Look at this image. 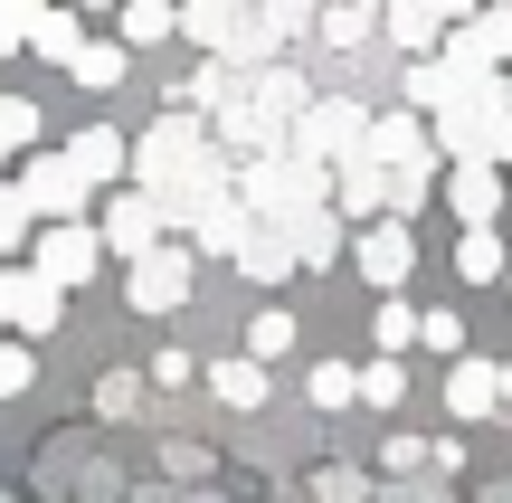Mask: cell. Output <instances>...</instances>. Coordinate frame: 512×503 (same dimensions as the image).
<instances>
[{"label":"cell","instance_id":"34","mask_svg":"<svg viewBox=\"0 0 512 503\" xmlns=\"http://www.w3.org/2000/svg\"><path fill=\"white\" fill-rule=\"evenodd\" d=\"M29 380H38V352L29 342H0V399H19Z\"/></svg>","mask_w":512,"mask_h":503},{"label":"cell","instance_id":"5","mask_svg":"<svg viewBox=\"0 0 512 503\" xmlns=\"http://www.w3.org/2000/svg\"><path fill=\"white\" fill-rule=\"evenodd\" d=\"M10 190H19V200H29V219H48V228L86 209V181H76V171H67V152H29V162L10 171Z\"/></svg>","mask_w":512,"mask_h":503},{"label":"cell","instance_id":"37","mask_svg":"<svg viewBox=\"0 0 512 503\" xmlns=\"http://www.w3.org/2000/svg\"><path fill=\"white\" fill-rule=\"evenodd\" d=\"M380 466H389V475H427V437H389Z\"/></svg>","mask_w":512,"mask_h":503},{"label":"cell","instance_id":"6","mask_svg":"<svg viewBox=\"0 0 512 503\" xmlns=\"http://www.w3.org/2000/svg\"><path fill=\"white\" fill-rule=\"evenodd\" d=\"M57 314H67V295H57L38 266H0V323H19L29 342H48V333H57Z\"/></svg>","mask_w":512,"mask_h":503},{"label":"cell","instance_id":"43","mask_svg":"<svg viewBox=\"0 0 512 503\" xmlns=\"http://www.w3.org/2000/svg\"><path fill=\"white\" fill-rule=\"evenodd\" d=\"M503 295H512V266H503Z\"/></svg>","mask_w":512,"mask_h":503},{"label":"cell","instance_id":"17","mask_svg":"<svg viewBox=\"0 0 512 503\" xmlns=\"http://www.w3.org/2000/svg\"><path fill=\"white\" fill-rule=\"evenodd\" d=\"M238 276H256V285L294 276V257H285V228H275V219H247V238H238Z\"/></svg>","mask_w":512,"mask_h":503},{"label":"cell","instance_id":"25","mask_svg":"<svg viewBox=\"0 0 512 503\" xmlns=\"http://www.w3.org/2000/svg\"><path fill=\"white\" fill-rule=\"evenodd\" d=\"M285 352H294V314H285V304H266V314L247 323V361H266V371H275Z\"/></svg>","mask_w":512,"mask_h":503},{"label":"cell","instance_id":"27","mask_svg":"<svg viewBox=\"0 0 512 503\" xmlns=\"http://www.w3.org/2000/svg\"><path fill=\"white\" fill-rule=\"evenodd\" d=\"M171 29H181L171 0H124V48H152V38H171Z\"/></svg>","mask_w":512,"mask_h":503},{"label":"cell","instance_id":"3","mask_svg":"<svg viewBox=\"0 0 512 503\" xmlns=\"http://www.w3.org/2000/svg\"><path fill=\"white\" fill-rule=\"evenodd\" d=\"M503 133H512V86H503V67L484 76L475 95H456V105L437 114L446 162H503Z\"/></svg>","mask_w":512,"mask_h":503},{"label":"cell","instance_id":"33","mask_svg":"<svg viewBox=\"0 0 512 503\" xmlns=\"http://www.w3.org/2000/svg\"><path fill=\"white\" fill-rule=\"evenodd\" d=\"M95 409H105V418H133V409H143V380H133V371H105V380H95Z\"/></svg>","mask_w":512,"mask_h":503},{"label":"cell","instance_id":"15","mask_svg":"<svg viewBox=\"0 0 512 503\" xmlns=\"http://www.w3.org/2000/svg\"><path fill=\"white\" fill-rule=\"evenodd\" d=\"M67 171H76V181H86V190L124 181V133H114V124H86V133H76V143H67Z\"/></svg>","mask_w":512,"mask_h":503},{"label":"cell","instance_id":"31","mask_svg":"<svg viewBox=\"0 0 512 503\" xmlns=\"http://www.w3.org/2000/svg\"><path fill=\"white\" fill-rule=\"evenodd\" d=\"M427 200H437V181H427V162L389 171V219H408V209H427Z\"/></svg>","mask_w":512,"mask_h":503},{"label":"cell","instance_id":"40","mask_svg":"<svg viewBox=\"0 0 512 503\" xmlns=\"http://www.w3.org/2000/svg\"><path fill=\"white\" fill-rule=\"evenodd\" d=\"M427 10H437L446 29H465V19H475V0H427Z\"/></svg>","mask_w":512,"mask_h":503},{"label":"cell","instance_id":"21","mask_svg":"<svg viewBox=\"0 0 512 503\" xmlns=\"http://www.w3.org/2000/svg\"><path fill=\"white\" fill-rule=\"evenodd\" d=\"M29 48L48 57V67H67V57L86 48V29H76V10H67V0H57V10H38V19H29Z\"/></svg>","mask_w":512,"mask_h":503},{"label":"cell","instance_id":"36","mask_svg":"<svg viewBox=\"0 0 512 503\" xmlns=\"http://www.w3.org/2000/svg\"><path fill=\"white\" fill-rule=\"evenodd\" d=\"M19 238H29V200L0 181V257H19Z\"/></svg>","mask_w":512,"mask_h":503},{"label":"cell","instance_id":"39","mask_svg":"<svg viewBox=\"0 0 512 503\" xmlns=\"http://www.w3.org/2000/svg\"><path fill=\"white\" fill-rule=\"evenodd\" d=\"M389 503H446V494L427 485V475H399V485H389Z\"/></svg>","mask_w":512,"mask_h":503},{"label":"cell","instance_id":"42","mask_svg":"<svg viewBox=\"0 0 512 503\" xmlns=\"http://www.w3.org/2000/svg\"><path fill=\"white\" fill-rule=\"evenodd\" d=\"M503 162H512V133H503Z\"/></svg>","mask_w":512,"mask_h":503},{"label":"cell","instance_id":"38","mask_svg":"<svg viewBox=\"0 0 512 503\" xmlns=\"http://www.w3.org/2000/svg\"><path fill=\"white\" fill-rule=\"evenodd\" d=\"M323 503H370V485L361 475H323Z\"/></svg>","mask_w":512,"mask_h":503},{"label":"cell","instance_id":"16","mask_svg":"<svg viewBox=\"0 0 512 503\" xmlns=\"http://www.w3.org/2000/svg\"><path fill=\"white\" fill-rule=\"evenodd\" d=\"M285 228V257L294 266H332L342 257V219H332V209H294V219H275Z\"/></svg>","mask_w":512,"mask_h":503},{"label":"cell","instance_id":"32","mask_svg":"<svg viewBox=\"0 0 512 503\" xmlns=\"http://www.w3.org/2000/svg\"><path fill=\"white\" fill-rule=\"evenodd\" d=\"M418 342H427V352H446V361H456V352H465V314L427 304V314H418Z\"/></svg>","mask_w":512,"mask_h":503},{"label":"cell","instance_id":"20","mask_svg":"<svg viewBox=\"0 0 512 503\" xmlns=\"http://www.w3.org/2000/svg\"><path fill=\"white\" fill-rule=\"evenodd\" d=\"M124 38H86V48H76L67 57V76H76V86H95V95H105V86H124Z\"/></svg>","mask_w":512,"mask_h":503},{"label":"cell","instance_id":"8","mask_svg":"<svg viewBox=\"0 0 512 503\" xmlns=\"http://www.w3.org/2000/svg\"><path fill=\"white\" fill-rule=\"evenodd\" d=\"M29 266H38V276L57 285V295H67V285H86L95 266H105V238H95L86 219H57L48 238H38V257H29Z\"/></svg>","mask_w":512,"mask_h":503},{"label":"cell","instance_id":"9","mask_svg":"<svg viewBox=\"0 0 512 503\" xmlns=\"http://www.w3.org/2000/svg\"><path fill=\"white\" fill-rule=\"evenodd\" d=\"M124 295L143 304V314H171V304H190V247H152V257H133L124 266Z\"/></svg>","mask_w":512,"mask_h":503},{"label":"cell","instance_id":"19","mask_svg":"<svg viewBox=\"0 0 512 503\" xmlns=\"http://www.w3.org/2000/svg\"><path fill=\"white\" fill-rule=\"evenodd\" d=\"M370 29H380V0H332V10L313 19V38H323V48H361Z\"/></svg>","mask_w":512,"mask_h":503},{"label":"cell","instance_id":"30","mask_svg":"<svg viewBox=\"0 0 512 503\" xmlns=\"http://www.w3.org/2000/svg\"><path fill=\"white\" fill-rule=\"evenodd\" d=\"M370 333H380V352L399 361L408 342H418V304H399V295H389V304H380V323H370Z\"/></svg>","mask_w":512,"mask_h":503},{"label":"cell","instance_id":"24","mask_svg":"<svg viewBox=\"0 0 512 503\" xmlns=\"http://www.w3.org/2000/svg\"><path fill=\"white\" fill-rule=\"evenodd\" d=\"M380 19H389V38H399V48H418V57H427V38L446 29V19L427 10V0H380Z\"/></svg>","mask_w":512,"mask_h":503},{"label":"cell","instance_id":"1","mask_svg":"<svg viewBox=\"0 0 512 503\" xmlns=\"http://www.w3.org/2000/svg\"><path fill=\"white\" fill-rule=\"evenodd\" d=\"M304 105H313V86L294 67H238V86H228L209 114H219V143L256 162V152H275L294 133V114H304Z\"/></svg>","mask_w":512,"mask_h":503},{"label":"cell","instance_id":"44","mask_svg":"<svg viewBox=\"0 0 512 503\" xmlns=\"http://www.w3.org/2000/svg\"><path fill=\"white\" fill-rule=\"evenodd\" d=\"M0 162H10V152H0Z\"/></svg>","mask_w":512,"mask_h":503},{"label":"cell","instance_id":"22","mask_svg":"<svg viewBox=\"0 0 512 503\" xmlns=\"http://www.w3.org/2000/svg\"><path fill=\"white\" fill-rule=\"evenodd\" d=\"M256 10V29L285 48V38H313V19H323V0H247Z\"/></svg>","mask_w":512,"mask_h":503},{"label":"cell","instance_id":"23","mask_svg":"<svg viewBox=\"0 0 512 503\" xmlns=\"http://www.w3.org/2000/svg\"><path fill=\"white\" fill-rule=\"evenodd\" d=\"M503 266H512V257H503V238H494V228H465L456 276H465V285H503Z\"/></svg>","mask_w":512,"mask_h":503},{"label":"cell","instance_id":"35","mask_svg":"<svg viewBox=\"0 0 512 503\" xmlns=\"http://www.w3.org/2000/svg\"><path fill=\"white\" fill-rule=\"evenodd\" d=\"M304 390H313V409H351V361H323Z\"/></svg>","mask_w":512,"mask_h":503},{"label":"cell","instance_id":"29","mask_svg":"<svg viewBox=\"0 0 512 503\" xmlns=\"http://www.w3.org/2000/svg\"><path fill=\"white\" fill-rule=\"evenodd\" d=\"M0 152H38V105L29 95H0Z\"/></svg>","mask_w":512,"mask_h":503},{"label":"cell","instance_id":"14","mask_svg":"<svg viewBox=\"0 0 512 503\" xmlns=\"http://www.w3.org/2000/svg\"><path fill=\"white\" fill-rule=\"evenodd\" d=\"M370 162H380V171H408V162H427V124H418V114H370Z\"/></svg>","mask_w":512,"mask_h":503},{"label":"cell","instance_id":"26","mask_svg":"<svg viewBox=\"0 0 512 503\" xmlns=\"http://www.w3.org/2000/svg\"><path fill=\"white\" fill-rule=\"evenodd\" d=\"M351 399H361V409H399L408 371H399V361H370V371H351Z\"/></svg>","mask_w":512,"mask_h":503},{"label":"cell","instance_id":"4","mask_svg":"<svg viewBox=\"0 0 512 503\" xmlns=\"http://www.w3.org/2000/svg\"><path fill=\"white\" fill-rule=\"evenodd\" d=\"M361 143H370V114L351 105V95H313V105L294 114V133H285L294 162H323V171H332V162H351Z\"/></svg>","mask_w":512,"mask_h":503},{"label":"cell","instance_id":"11","mask_svg":"<svg viewBox=\"0 0 512 503\" xmlns=\"http://www.w3.org/2000/svg\"><path fill=\"white\" fill-rule=\"evenodd\" d=\"M446 200H456V219L465 228H494V209H503V162H446Z\"/></svg>","mask_w":512,"mask_h":503},{"label":"cell","instance_id":"12","mask_svg":"<svg viewBox=\"0 0 512 503\" xmlns=\"http://www.w3.org/2000/svg\"><path fill=\"white\" fill-rule=\"evenodd\" d=\"M370 209H389V171L370 162V152L332 162V219H370Z\"/></svg>","mask_w":512,"mask_h":503},{"label":"cell","instance_id":"28","mask_svg":"<svg viewBox=\"0 0 512 503\" xmlns=\"http://www.w3.org/2000/svg\"><path fill=\"white\" fill-rule=\"evenodd\" d=\"M475 48H484V67H512V0L475 10Z\"/></svg>","mask_w":512,"mask_h":503},{"label":"cell","instance_id":"18","mask_svg":"<svg viewBox=\"0 0 512 503\" xmlns=\"http://www.w3.org/2000/svg\"><path fill=\"white\" fill-rule=\"evenodd\" d=\"M209 390H219V409H266V390H275V380H266V361H219V371H209Z\"/></svg>","mask_w":512,"mask_h":503},{"label":"cell","instance_id":"7","mask_svg":"<svg viewBox=\"0 0 512 503\" xmlns=\"http://www.w3.org/2000/svg\"><path fill=\"white\" fill-rule=\"evenodd\" d=\"M162 200H152V190H114V209H105V228H95V238H105V257H152V247H162Z\"/></svg>","mask_w":512,"mask_h":503},{"label":"cell","instance_id":"2","mask_svg":"<svg viewBox=\"0 0 512 503\" xmlns=\"http://www.w3.org/2000/svg\"><path fill=\"white\" fill-rule=\"evenodd\" d=\"M219 162V152H209V133H200V114H171L162 133H143V143H133V181L152 190V200H162V219H181L190 209V181H200V171Z\"/></svg>","mask_w":512,"mask_h":503},{"label":"cell","instance_id":"10","mask_svg":"<svg viewBox=\"0 0 512 503\" xmlns=\"http://www.w3.org/2000/svg\"><path fill=\"white\" fill-rule=\"evenodd\" d=\"M351 266H361L380 295H399V285H408V266H418V247H408V219H370L361 238H351Z\"/></svg>","mask_w":512,"mask_h":503},{"label":"cell","instance_id":"41","mask_svg":"<svg viewBox=\"0 0 512 503\" xmlns=\"http://www.w3.org/2000/svg\"><path fill=\"white\" fill-rule=\"evenodd\" d=\"M67 10H95V0H67Z\"/></svg>","mask_w":512,"mask_h":503},{"label":"cell","instance_id":"13","mask_svg":"<svg viewBox=\"0 0 512 503\" xmlns=\"http://www.w3.org/2000/svg\"><path fill=\"white\" fill-rule=\"evenodd\" d=\"M446 409H456V418H494L503 409V361L456 352V371H446Z\"/></svg>","mask_w":512,"mask_h":503}]
</instances>
